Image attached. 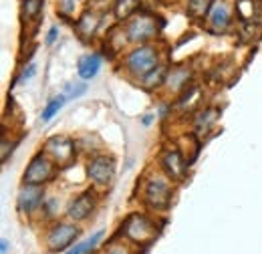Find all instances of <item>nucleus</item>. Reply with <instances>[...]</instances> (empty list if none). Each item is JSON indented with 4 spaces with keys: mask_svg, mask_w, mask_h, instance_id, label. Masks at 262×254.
I'll return each mask as SVG.
<instances>
[{
    "mask_svg": "<svg viewBox=\"0 0 262 254\" xmlns=\"http://www.w3.org/2000/svg\"><path fill=\"white\" fill-rule=\"evenodd\" d=\"M164 27V20H160V16H154L151 12H135L129 20H125V36L127 43L133 45H145L149 40H154Z\"/></svg>",
    "mask_w": 262,
    "mask_h": 254,
    "instance_id": "1",
    "label": "nucleus"
},
{
    "mask_svg": "<svg viewBox=\"0 0 262 254\" xmlns=\"http://www.w3.org/2000/svg\"><path fill=\"white\" fill-rule=\"evenodd\" d=\"M154 119H156V115H154V113H145V115H143V119H141V123L147 127V125H151V123H154Z\"/></svg>",
    "mask_w": 262,
    "mask_h": 254,
    "instance_id": "27",
    "label": "nucleus"
},
{
    "mask_svg": "<svg viewBox=\"0 0 262 254\" xmlns=\"http://www.w3.org/2000/svg\"><path fill=\"white\" fill-rule=\"evenodd\" d=\"M101 67H103V57H101L99 53H87V55H83V57L79 59V63H77V73H79V77H81L83 81H91V79H95L99 75Z\"/></svg>",
    "mask_w": 262,
    "mask_h": 254,
    "instance_id": "14",
    "label": "nucleus"
},
{
    "mask_svg": "<svg viewBox=\"0 0 262 254\" xmlns=\"http://www.w3.org/2000/svg\"><path fill=\"white\" fill-rule=\"evenodd\" d=\"M160 65V51L156 45H137L135 49H131L129 53L125 55V61H123V67L127 71V75L135 77L137 81L147 75L151 69H156Z\"/></svg>",
    "mask_w": 262,
    "mask_h": 254,
    "instance_id": "2",
    "label": "nucleus"
},
{
    "mask_svg": "<svg viewBox=\"0 0 262 254\" xmlns=\"http://www.w3.org/2000/svg\"><path fill=\"white\" fill-rule=\"evenodd\" d=\"M57 174V161L51 158L47 152H38L29 161L25 174H23V184H33V186H45L51 182Z\"/></svg>",
    "mask_w": 262,
    "mask_h": 254,
    "instance_id": "4",
    "label": "nucleus"
},
{
    "mask_svg": "<svg viewBox=\"0 0 262 254\" xmlns=\"http://www.w3.org/2000/svg\"><path fill=\"white\" fill-rule=\"evenodd\" d=\"M67 101H69V99H67L65 93H61V95L49 99V103L45 105V109H42V113H40V121H42V123L53 121V119H55V115H59V111L65 107Z\"/></svg>",
    "mask_w": 262,
    "mask_h": 254,
    "instance_id": "19",
    "label": "nucleus"
},
{
    "mask_svg": "<svg viewBox=\"0 0 262 254\" xmlns=\"http://www.w3.org/2000/svg\"><path fill=\"white\" fill-rule=\"evenodd\" d=\"M160 163H162V170H164V174L169 180H173V182H184L186 180L190 161L184 159L180 150H176V147L164 150L162 156H160Z\"/></svg>",
    "mask_w": 262,
    "mask_h": 254,
    "instance_id": "10",
    "label": "nucleus"
},
{
    "mask_svg": "<svg viewBox=\"0 0 262 254\" xmlns=\"http://www.w3.org/2000/svg\"><path fill=\"white\" fill-rule=\"evenodd\" d=\"M99 27H101V14L95 8H87L79 14V18L75 20V31L79 34L81 40H91L97 34Z\"/></svg>",
    "mask_w": 262,
    "mask_h": 254,
    "instance_id": "13",
    "label": "nucleus"
},
{
    "mask_svg": "<svg viewBox=\"0 0 262 254\" xmlns=\"http://www.w3.org/2000/svg\"><path fill=\"white\" fill-rule=\"evenodd\" d=\"M190 79H192V73H190L188 67H171V69L167 71L165 87H167L171 93H180V91H186V89H188Z\"/></svg>",
    "mask_w": 262,
    "mask_h": 254,
    "instance_id": "15",
    "label": "nucleus"
},
{
    "mask_svg": "<svg viewBox=\"0 0 262 254\" xmlns=\"http://www.w3.org/2000/svg\"><path fill=\"white\" fill-rule=\"evenodd\" d=\"M34 75H36V65L34 63H27L23 67V71H20V75L16 77V83H27V81H31Z\"/></svg>",
    "mask_w": 262,
    "mask_h": 254,
    "instance_id": "24",
    "label": "nucleus"
},
{
    "mask_svg": "<svg viewBox=\"0 0 262 254\" xmlns=\"http://www.w3.org/2000/svg\"><path fill=\"white\" fill-rule=\"evenodd\" d=\"M8 246H10V242L6 238H2L0 240V254H8Z\"/></svg>",
    "mask_w": 262,
    "mask_h": 254,
    "instance_id": "28",
    "label": "nucleus"
},
{
    "mask_svg": "<svg viewBox=\"0 0 262 254\" xmlns=\"http://www.w3.org/2000/svg\"><path fill=\"white\" fill-rule=\"evenodd\" d=\"M59 25H53L51 29H49V32H47V36H45V45L47 47H53L57 40H59Z\"/></svg>",
    "mask_w": 262,
    "mask_h": 254,
    "instance_id": "25",
    "label": "nucleus"
},
{
    "mask_svg": "<svg viewBox=\"0 0 262 254\" xmlns=\"http://www.w3.org/2000/svg\"><path fill=\"white\" fill-rule=\"evenodd\" d=\"M45 152L57 161V165H69L77 156V143L67 135H53L47 139Z\"/></svg>",
    "mask_w": 262,
    "mask_h": 254,
    "instance_id": "9",
    "label": "nucleus"
},
{
    "mask_svg": "<svg viewBox=\"0 0 262 254\" xmlns=\"http://www.w3.org/2000/svg\"><path fill=\"white\" fill-rule=\"evenodd\" d=\"M87 176L99 188L109 186L111 180L115 178V159L107 154H99L95 158H91L87 165Z\"/></svg>",
    "mask_w": 262,
    "mask_h": 254,
    "instance_id": "7",
    "label": "nucleus"
},
{
    "mask_svg": "<svg viewBox=\"0 0 262 254\" xmlns=\"http://www.w3.org/2000/svg\"><path fill=\"white\" fill-rule=\"evenodd\" d=\"M42 8H45V0H20V20H23V25L38 23Z\"/></svg>",
    "mask_w": 262,
    "mask_h": 254,
    "instance_id": "17",
    "label": "nucleus"
},
{
    "mask_svg": "<svg viewBox=\"0 0 262 254\" xmlns=\"http://www.w3.org/2000/svg\"><path fill=\"white\" fill-rule=\"evenodd\" d=\"M107 254H123L121 250H111V252H107Z\"/></svg>",
    "mask_w": 262,
    "mask_h": 254,
    "instance_id": "29",
    "label": "nucleus"
},
{
    "mask_svg": "<svg viewBox=\"0 0 262 254\" xmlns=\"http://www.w3.org/2000/svg\"><path fill=\"white\" fill-rule=\"evenodd\" d=\"M95 208H97V194L93 188H89V190L81 192L71 204H69V208H67V218L71 220V222H85V220H89V216L95 212Z\"/></svg>",
    "mask_w": 262,
    "mask_h": 254,
    "instance_id": "8",
    "label": "nucleus"
},
{
    "mask_svg": "<svg viewBox=\"0 0 262 254\" xmlns=\"http://www.w3.org/2000/svg\"><path fill=\"white\" fill-rule=\"evenodd\" d=\"M167 71H169V67L165 63H160L156 69H151L147 75H143V77L139 79V85H141L145 91H154V89L162 87V85H165Z\"/></svg>",
    "mask_w": 262,
    "mask_h": 254,
    "instance_id": "16",
    "label": "nucleus"
},
{
    "mask_svg": "<svg viewBox=\"0 0 262 254\" xmlns=\"http://www.w3.org/2000/svg\"><path fill=\"white\" fill-rule=\"evenodd\" d=\"M81 230L77 222H57L47 234V246L51 252H67L79 238Z\"/></svg>",
    "mask_w": 262,
    "mask_h": 254,
    "instance_id": "5",
    "label": "nucleus"
},
{
    "mask_svg": "<svg viewBox=\"0 0 262 254\" xmlns=\"http://www.w3.org/2000/svg\"><path fill=\"white\" fill-rule=\"evenodd\" d=\"M212 4H214V0H186V12L194 20H202L208 16Z\"/></svg>",
    "mask_w": 262,
    "mask_h": 254,
    "instance_id": "20",
    "label": "nucleus"
},
{
    "mask_svg": "<svg viewBox=\"0 0 262 254\" xmlns=\"http://www.w3.org/2000/svg\"><path fill=\"white\" fill-rule=\"evenodd\" d=\"M218 115H220V109H216V107H208V109H204V111L196 117V131H208L210 127L216 123Z\"/></svg>",
    "mask_w": 262,
    "mask_h": 254,
    "instance_id": "21",
    "label": "nucleus"
},
{
    "mask_svg": "<svg viewBox=\"0 0 262 254\" xmlns=\"http://www.w3.org/2000/svg\"><path fill=\"white\" fill-rule=\"evenodd\" d=\"M63 93L67 95V99H79L81 95L87 93V85L85 83H69Z\"/></svg>",
    "mask_w": 262,
    "mask_h": 254,
    "instance_id": "23",
    "label": "nucleus"
},
{
    "mask_svg": "<svg viewBox=\"0 0 262 254\" xmlns=\"http://www.w3.org/2000/svg\"><path fill=\"white\" fill-rule=\"evenodd\" d=\"M123 234L127 238H131L133 242L149 244L154 240V236H156V224L151 222L147 216H143L139 212H133L123 222Z\"/></svg>",
    "mask_w": 262,
    "mask_h": 254,
    "instance_id": "6",
    "label": "nucleus"
},
{
    "mask_svg": "<svg viewBox=\"0 0 262 254\" xmlns=\"http://www.w3.org/2000/svg\"><path fill=\"white\" fill-rule=\"evenodd\" d=\"M81 2H83V0H59L57 10H59V14H61V16H65V18H73V16H75V10H77V6H79Z\"/></svg>",
    "mask_w": 262,
    "mask_h": 254,
    "instance_id": "22",
    "label": "nucleus"
},
{
    "mask_svg": "<svg viewBox=\"0 0 262 254\" xmlns=\"http://www.w3.org/2000/svg\"><path fill=\"white\" fill-rule=\"evenodd\" d=\"M206 25L210 32H224L232 25V8L226 0H214L208 16H206Z\"/></svg>",
    "mask_w": 262,
    "mask_h": 254,
    "instance_id": "12",
    "label": "nucleus"
},
{
    "mask_svg": "<svg viewBox=\"0 0 262 254\" xmlns=\"http://www.w3.org/2000/svg\"><path fill=\"white\" fill-rule=\"evenodd\" d=\"M135 12H139V0H113L115 20H129Z\"/></svg>",
    "mask_w": 262,
    "mask_h": 254,
    "instance_id": "18",
    "label": "nucleus"
},
{
    "mask_svg": "<svg viewBox=\"0 0 262 254\" xmlns=\"http://www.w3.org/2000/svg\"><path fill=\"white\" fill-rule=\"evenodd\" d=\"M171 180L165 174L149 178L143 186V202L151 210H167L171 204Z\"/></svg>",
    "mask_w": 262,
    "mask_h": 254,
    "instance_id": "3",
    "label": "nucleus"
},
{
    "mask_svg": "<svg viewBox=\"0 0 262 254\" xmlns=\"http://www.w3.org/2000/svg\"><path fill=\"white\" fill-rule=\"evenodd\" d=\"M45 204V190L42 186L23 184L16 194V210L20 214H33Z\"/></svg>",
    "mask_w": 262,
    "mask_h": 254,
    "instance_id": "11",
    "label": "nucleus"
},
{
    "mask_svg": "<svg viewBox=\"0 0 262 254\" xmlns=\"http://www.w3.org/2000/svg\"><path fill=\"white\" fill-rule=\"evenodd\" d=\"M65 254H87V240H85V242H77V244H73Z\"/></svg>",
    "mask_w": 262,
    "mask_h": 254,
    "instance_id": "26",
    "label": "nucleus"
}]
</instances>
